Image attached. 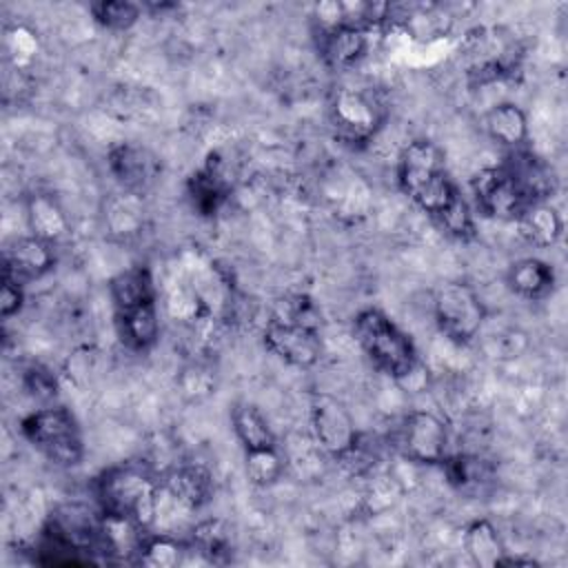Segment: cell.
Segmentation results:
<instances>
[{"instance_id":"6da1fadb","label":"cell","mask_w":568,"mask_h":568,"mask_svg":"<svg viewBox=\"0 0 568 568\" xmlns=\"http://www.w3.org/2000/svg\"><path fill=\"white\" fill-rule=\"evenodd\" d=\"M93 493L102 513L129 517L146 530L160 517L162 477L144 462H120L104 468L93 481Z\"/></svg>"},{"instance_id":"7a4b0ae2","label":"cell","mask_w":568,"mask_h":568,"mask_svg":"<svg viewBox=\"0 0 568 568\" xmlns=\"http://www.w3.org/2000/svg\"><path fill=\"white\" fill-rule=\"evenodd\" d=\"M353 335L368 362L390 379L404 382L417 371L419 357L413 339L382 308L357 311Z\"/></svg>"},{"instance_id":"3957f363","label":"cell","mask_w":568,"mask_h":568,"mask_svg":"<svg viewBox=\"0 0 568 568\" xmlns=\"http://www.w3.org/2000/svg\"><path fill=\"white\" fill-rule=\"evenodd\" d=\"M470 84L508 82L521 73L524 47L506 27H475L462 42Z\"/></svg>"},{"instance_id":"277c9868","label":"cell","mask_w":568,"mask_h":568,"mask_svg":"<svg viewBox=\"0 0 568 568\" xmlns=\"http://www.w3.org/2000/svg\"><path fill=\"white\" fill-rule=\"evenodd\" d=\"M22 437L51 464L73 468L84 459V435L64 406H44L20 419Z\"/></svg>"},{"instance_id":"5b68a950","label":"cell","mask_w":568,"mask_h":568,"mask_svg":"<svg viewBox=\"0 0 568 568\" xmlns=\"http://www.w3.org/2000/svg\"><path fill=\"white\" fill-rule=\"evenodd\" d=\"M388 106L375 89L337 87L328 100V122L335 138L348 146H366L384 126Z\"/></svg>"},{"instance_id":"8992f818","label":"cell","mask_w":568,"mask_h":568,"mask_svg":"<svg viewBox=\"0 0 568 568\" xmlns=\"http://www.w3.org/2000/svg\"><path fill=\"white\" fill-rule=\"evenodd\" d=\"M433 315L437 328L450 342L468 344L484 326L486 306L470 284L444 282L435 288Z\"/></svg>"},{"instance_id":"52a82bcc","label":"cell","mask_w":568,"mask_h":568,"mask_svg":"<svg viewBox=\"0 0 568 568\" xmlns=\"http://www.w3.org/2000/svg\"><path fill=\"white\" fill-rule=\"evenodd\" d=\"M308 435L322 453L339 462L355 446L359 430L344 402L328 393H317L308 408Z\"/></svg>"},{"instance_id":"ba28073f","label":"cell","mask_w":568,"mask_h":568,"mask_svg":"<svg viewBox=\"0 0 568 568\" xmlns=\"http://www.w3.org/2000/svg\"><path fill=\"white\" fill-rule=\"evenodd\" d=\"M395 446L399 453L415 464L424 466H439L442 459L448 455V426L442 417L430 410H410L395 437Z\"/></svg>"},{"instance_id":"9c48e42d","label":"cell","mask_w":568,"mask_h":568,"mask_svg":"<svg viewBox=\"0 0 568 568\" xmlns=\"http://www.w3.org/2000/svg\"><path fill=\"white\" fill-rule=\"evenodd\" d=\"M262 342L268 353L295 368H313L324 355L322 331L286 322L282 317H271L264 326Z\"/></svg>"},{"instance_id":"30bf717a","label":"cell","mask_w":568,"mask_h":568,"mask_svg":"<svg viewBox=\"0 0 568 568\" xmlns=\"http://www.w3.org/2000/svg\"><path fill=\"white\" fill-rule=\"evenodd\" d=\"M470 191L479 213L486 217L515 222L524 206H528L526 197L521 195L519 186L515 184L504 164L481 166L470 178Z\"/></svg>"},{"instance_id":"8fae6325","label":"cell","mask_w":568,"mask_h":568,"mask_svg":"<svg viewBox=\"0 0 568 568\" xmlns=\"http://www.w3.org/2000/svg\"><path fill=\"white\" fill-rule=\"evenodd\" d=\"M106 169L122 191L135 195L149 193L162 175L160 158L149 146L135 142H120L111 146Z\"/></svg>"},{"instance_id":"7c38bea8","label":"cell","mask_w":568,"mask_h":568,"mask_svg":"<svg viewBox=\"0 0 568 568\" xmlns=\"http://www.w3.org/2000/svg\"><path fill=\"white\" fill-rule=\"evenodd\" d=\"M231 195V178L220 153H211L206 164L186 180V197L200 217H215Z\"/></svg>"},{"instance_id":"4fadbf2b","label":"cell","mask_w":568,"mask_h":568,"mask_svg":"<svg viewBox=\"0 0 568 568\" xmlns=\"http://www.w3.org/2000/svg\"><path fill=\"white\" fill-rule=\"evenodd\" d=\"M515 184L519 186L521 195L528 204L532 202H550V197L559 189V178L550 162H546L541 155L528 149H515L506 155V162H501Z\"/></svg>"},{"instance_id":"5bb4252c","label":"cell","mask_w":568,"mask_h":568,"mask_svg":"<svg viewBox=\"0 0 568 568\" xmlns=\"http://www.w3.org/2000/svg\"><path fill=\"white\" fill-rule=\"evenodd\" d=\"M215 493L213 475L204 464H180L162 475V495L180 510L204 508Z\"/></svg>"},{"instance_id":"9a60e30c","label":"cell","mask_w":568,"mask_h":568,"mask_svg":"<svg viewBox=\"0 0 568 568\" xmlns=\"http://www.w3.org/2000/svg\"><path fill=\"white\" fill-rule=\"evenodd\" d=\"M442 173H446L444 151L433 140L417 138L402 149L397 160V184L408 197Z\"/></svg>"},{"instance_id":"2e32d148","label":"cell","mask_w":568,"mask_h":568,"mask_svg":"<svg viewBox=\"0 0 568 568\" xmlns=\"http://www.w3.org/2000/svg\"><path fill=\"white\" fill-rule=\"evenodd\" d=\"M55 266V251L53 244L36 237V235H22L13 240L4 248L2 257V277L16 280L20 284L38 280L47 275Z\"/></svg>"},{"instance_id":"e0dca14e","label":"cell","mask_w":568,"mask_h":568,"mask_svg":"<svg viewBox=\"0 0 568 568\" xmlns=\"http://www.w3.org/2000/svg\"><path fill=\"white\" fill-rule=\"evenodd\" d=\"M317 42V53L322 62L333 71L353 69L368 51L371 31L355 27H335L328 31H313Z\"/></svg>"},{"instance_id":"ac0fdd59","label":"cell","mask_w":568,"mask_h":568,"mask_svg":"<svg viewBox=\"0 0 568 568\" xmlns=\"http://www.w3.org/2000/svg\"><path fill=\"white\" fill-rule=\"evenodd\" d=\"M442 470L450 488L466 497H479L495 484V466L475 453H455L442 459Z\"/></svg>"},{"instance_id":"d6986e66","label":"cell","mask_w":568,"mask_h":568,"mask_svg":"<svg viewBox=\"0 0 568 568\" xmlns=\"http://www.w3.org/2000/svg\"><path fill=\"white\" fill-rule=\"evenodd\" d=\"M109 297L113 302L115 313L155 304L158 286H155V277H153L151 268L144 264H133V266L118 271L109 280Z\"/></svg>"},{"instance_id":"ffe728a7","label":"cell","mask_w":568,"mask_h":568,"mask_svg":"<svg viewBox=\"0 0 568 568\" xmlns=\"http://www.w3.org/2000/svg\"><path fill=\"white\" fill-rule=\"evenodd\" d=\"M557 284L555 268L539 257L515 260L506 271V286L521 300L537 302L552 293Z\"/></svg>"},{"instance_id":"44dd1931","label":"cell","mask_w":568,"mask_h":568,"mask_svg":"<svg viewBox=\"0 0 568 568\" xmlns=\"http://www.w3.org/2000/svg\"><path fill=\"white\" fill-rule=\"evenodd\" d=\"M519 235L537 248L555 246L564 233L561 213L550 202H532L515 220Z\"/></svg>"},{"instance_id":"7402d4cb","label":"cell","mask_w":568,"mask_h":568,"mask_svg":"<svg viewBox=\"0 0 568 568\" xmlns=\"http://www.w3.org/2000/svg\"><path fill=\"white\" fill-rule=\"evenodd\" d=\"M115 331L120 342L135 353H146L158 344L160 337V315L158 302L133 311L115 313Z\"/></svg>"},{"instance_id":"603a6c76","label":"cell","mask_w":568,"mask_h":568,"mask_svg":"<svg viewBox=\"0 0 568 568\" xmlns=\"http://www.w3.org/2000/svg\"><path fill=\"white\" fill-rule=\"evenodd\" d=\"M462 544L470 561L479 568H497L508 555L497 526L488 519H473L462 535Z\"/></svg>"},{"instance_id":"cb8c5ba5","label":"cell","mask_w":568,"mask_h":568,"mask_svg":"<svg viewBox=\"0 0 568 568\" xmlns=\"http://www.w3.org/2000/svg\"><path fill=\"white\" fill-rule=\"evenodd\" d=\"M486 133L493 142L515 151L528 140V118L524 109L515 102H497L486 111L484 118Z\"/></svg>"},{"instance_id":"d4e9b609","label":"cell","mask_w":568,"mask_h":568,"mask_svg":"<svg viewBox=\"0 0 568 568\" xmlns=\"http://www.w3.org/2000/svg\"><path fill=\"white\" fill-rule=\"evenodd\" d=\"M27 224L31 235L55 244L69 235V217L62 206L47 193H33L27 197Z\"/></svg>"},{"instance_id":"484cf974","label":"cell","mask_w":568,"mask_h":568,"mask_svg":"<svg viewBox=\"0 0 568 568\" xmlns=\"http://www.w3.org/2000/svg\"><path fill=\"white\" fill-rule=\"evenodd\" d=\"M231 428L244 450L275 448L277 437L264 413L251 402H235L231 408Z\"/></svg>"},{"instance_id":"4316f807","label":"cell","mask_w":568,"mask_h":568,"mask_svg":"<svg viewBox=\"0 0 568 568\" xmlns=\"http://www.w3.org/2000/svg\"><path fill=\"white\" fill-rule=\"evenodd\" d=\"M189 548L209 564H226L233 555L231 528L222 519H204L193 526Z\"/></svg>"},{"instance_id":"83f0119b","label":"cell","mask_w":568,"mask_h":568,"mask_svg":"<svg viewBox=\"0 0 568 568\" xmlns=\"http://www.w3.org/2000/svg\"><path fill=\"white\" fill-rule=\"evenodd\" d=\"M104 222H106L109 233H113V235H120L124 240L138 235L144 226L142 195L126 193V191L115 195L106 206Z\"/></svg>"},{"instance_id":"f1b7e54d","label":"cell","mask_w":568,"mask_h":568,"mask_svg":"<svg viewBox=\"0 0 568 568\" xmlns=\"http://www.w3.org/2000/svg\"><path fill=\"white\" fill-rule=\"evenodd\" d=\"M93 20L109 31H129L138 24L144 9L131 0H98L89 4Z\"/></svg>"},{"instance_id":"f546056e","label":"cell","mask_w":568,"mask_h":568,"mask_svg":"<svg viewBox=\"0 0 568 568\" xmlns=\"http://www.w3.org/2000/svg\"><path fill=\"white\" fill-rule=\"evenodd\" d=\"M186 552H189V544H182L166 532L164 535L149 532L142 544L138 564L153 566V568H173V566L182 564Z\"/></svg>"},{"instance_id":"4dcf8cb0","label":"cell","mask_w":568,"mask_h":568,"mask_svg":"<svg viewBox=\"0 0 568 568\" xmlns=\"http://www.w3.org/2000/svg\"><path fill=\"white\" fill-rule=\"evenodd\" d=\"M244 470L253 486L266 488L273 486L284 473V457L280 448H260V450H244Z\"/></svg>"},{"instance_id":"1f68e13d","label":"cell","mask_w":568,"mask_h":568,"mask_svg":"<svg viewBox=\"0 0 568 568\" xmlns=\"http://www.w3.org/2000/svg\"><path fill=\"white\" fill-rule=\"evenodd\" d=\"M435 220L439 222V226L455 240L459 242H470L477 235V224H475V215L470 204L462 197V193L455 195V200L435 215Z\"/></svg>"},{"instance_id":"d6a6232c","label":"cell","mask_w":568,"mask_h":568,"mask_svg":"<svg viewBox=\"0 0 568 568\" xmlns=\"http://www.w3.org/2000/svg\"><path fill=\"white\" fill-rule=\"evenodd\" d=\"M22 386L31 397H38V399H51L55 397V390H58L53 373L42 364H31L29 368H24Z\"/></svg>"},{"instance_id":"836d02e7","label":"cell","mask_w":568,"mask_h":568,"mask_svg":"<svg viewBox=\"0 0 568 568\" xmlns=\"http://www.w3.org/2000/svg\"><path fill=\"white\" fill-rule=\"evenodd\" d=\"M24 306V284L2 277V291H0V317L11 320L18 315Z\"/></svg>"}]
</instances>
